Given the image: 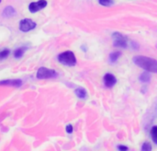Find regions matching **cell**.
Segmentation results:
<instances>
[{
    "instance_id": "obj_9",
    "label": "cell",
    "mask_w": 157,
    "mask_h": 151,
    "mask_svg": "<svg viewBox=\"0 0 157 151\" xmlns=\"http://www.w3.org/2000/svg\"><path fill=\"white\" fill-rule=\"evenodd\" d=\"M16 14V10L14 7L12 6H6L4 10H3V16L4 17H6V18H9V17H13L14 15Z\"/></svg>"
},
{
    "instance_id": "obj_1",
    "label": "cell",
    "mask_w": 157,
    "mask_h": 151,
    "mask_svg": "<svg viewBox=\"0 0 157 151\" xmlns=\"http://www.w3.org/2000/svg\"><path fill=\"white\" fill-rule=\"evenodd\" d=\"M133 62L138 66L142 67L143 69H145L147 72L157 73V60L155 59L143 55H137L133 57Z\"/></svg>"
},
{
    "instance_id": "obj_3",
    "label": "cell",
    "mask_w": 157,
    "mask_h": 151,
    "mask_svg": "<svg viewBox=\"0 0 157 151\" xmlns=\"http://www.w3.org/2000/svg\"><path fill=\"white\" fill-rule=\"evenodd\" d=\"M58 76L57 72L53 69H49L46 67H40L37 72V77L39 79H48L53 78Z\"/></svg>"
},
{
    "instance_id": "obj_18",
    "label": "cell",
    "mask_w": 157,
    "mask_h": 151,
    "mask_svg": "<svg viewBox=\"0 0 157 151\" xmlns=\"http://www.w3.org/2000/svg\"><path fill=\"white\" fill-rule=\"evenodd\" d=\"M118 149H119V151H128L129 150V149H128L126 146H122V145H121V146H118Z\"/></svg>"
},
{
    "instance_id": "obj_17",
    "label": "cell",
    "mask_w": 157,
    "mask_h": 151,
    "mask_svg": "<svg viewBox=\"0 0 157 151\" xmlns=\"http://www.w3.org/2000/svg\"><path fill=\"white\" fill-rule=\"evenodd\" d=\"M9 50H3V51H1L0 52V60H2V59H5L6 57H7L8 56V54H9Z\"/></svg>"
},
{
    "instance_id": "obj_19",
    "label": "cell",
    "mask_w": 157,
    "mask_h": 151,
    "mask_svg": "<svg viewBox=\"0 0 157 151\" xmlns=\"http://www.w3.org/2000/svg\"><path fill=\"white\" fill-rule=\"evenodd\" d=\"M66 132H67L68 134H72V133H73V126H72L71 125H69L66 126Z\"/></svg>"
},
{
    "instance_id": "obj_16",
    "label": "cell",
    "mask_w": 157,
    "mask_h": 151,
    "mask_svg": "<svg viewBox=\"0 0 157 151\" xmlns=\"http://www.w3.org/2000/svg\"><path fill=\"white\" fill-rule=\"evenodd\" d=\"M142 151H152V146L149 142H144L142 146Z\"/></svg>"
},
{
    "instance_id": "obj_7",
    "label": "cell",
    "mask_w": 157,
    "mask_h": 151,
    "mask_svg": "<svg viewBox=\"0 0 157 151\" xmlns=\"http://www.w3.org/2000/svg\"><path fill=\"white\" fill-rule=\"evenodd\" d=\"M104 84L107 88H112L116 83H117V78L114 75L108 73L104 76Z\"/></svg>"
},
{
    "instance_id": "obj_20",
    "label": "cell",
    "mask_w": 157,
    "mask_h": 151,
    "mask_svg": "<svg viewBox=\"0 0 157 151\" xmlns=\"http://www.w3.org/2000/svg\"><path fill=\"white\" fill-rule=\"evenodd\" d=\"M0 2H1V0H0Z\"/></svg>"
},
{
    "instance_id": "obj_6",
    "label": "cell",
    "mask_w": 157,
    "mask_h": 151,
    "mask_svg": "<svg viewBox=\"0 0 157 151\" xmlns=\"http://www.w3.org/2000/svg\"><path fill=\"white\" fill-rule=\"evenodd\" d=\"M47 6V1L46 0H40L38 2H32L29 6V9L31 13H35L42 8H44Z\"/></svg>"
},
{
    "instance_id": "obj_12",
    "label": "cell",
    "mask_w": 157,
    "mask_h": 151,
    "mask_svg": "<svg viewBox=\"0 0 157 151\" xmlns=\"http://www.w3.org/2000/svg\"><path fill=\"white\" fill-rule=\"evenodd\" d=\"M26 50H27V48H26V47H20V48H17V49L14 52V56H15L16 58H20V57L24 54V53L26 52Z\"/></svg>"
},
{
    "instance_id": "obj_15",
    "label": "cell",
    "mask_w": 157,
    "mask_h": 151,
    "mask_svg": "<svg viewBox=\"0 0 157 151\" xmlns=\"http://www.w3.org/2000/svg\"><path fill=\"white\" fill-rule=\"evenodd\" d=\"M99 4L104 6H109L111 5H113L114 1L113 0H98Z\"/></svg>"
},
{
    "instance_id": "obj_14",
    "label": "cell",
    "mask_w": 157,
    "mask_h": 151,
    "mask_svg": "<svg viewBox=\"0 0 157 151\" xmlns=\"http://www.w3.org/2000/svg\"><path fill=\"white\" fill-rule=\"evenodd\" d=\"M151 135H152V138L153 141L157 145V126H154L151 130Z\"/></svg>"
},
{
    "instance_id": "obj_11",
    "label": "cell",
    "mask_w": 157,
    "mask_h": 151,
    "mask_svg": "<svg viewBox=\"0 0 157 151\" xmlns=\"http://www.w3.org/2000/svg\"><path fill=\"white\" fill-rule=\"evenodd\" d=\"M151 80V76L148 72H144L140 76V81L143 83H149Z\"/></svg>"
},
{
    "instance_id": "obj_4",
    "label": "cell",
    "mask_w": 157,
    "mask_h": 151,
    "mask_svg": "<svg viewBox=\"0 0 157 151\" xmlns=\"http://www.w3.org/2000/svg\"><path fill=\"white\" fill-rule=\"evenodd\" d=\"M113 38V45L115 47L126 48L127 47V38L120 32H114L112 34Z\"/></svg>"
},
{
    "instance_id": "obj_13",
    "label": "cell",
    "mask_w": 157,
    "mask_h": 151,
    "mask_svg": "<svg viewBox=\"0 0 157 151\" xmlns=\"http://www.w3.org/2000/svg\"><path fill=\"white\" fill-rule=\"evenodd\" d=\"M121 56V53L120 52H114V53H111L109 54V61L111 63H115L117 62V60L119 59V57Z\"/></svg>"
},
{
    "instance_id": "obj_8",
    "label": "cell",
    "mask_w": 157,
    "mask_h": 151,
    "mask_svg": "<svg viewBox=\"0 0 157 151\" xmlns=\"http://www.w3.org/2000/svg\"><path fill=\"white\" fill-rule=\"evenodd\" d=\"M0 85L3 86H13V87H20L22 85V81L20 79H7L0 81Z\"/></svg>"
},
{
    "instance_id": "obj_2",
    "label": "cell",
    "mask_w": 157,
    "mask_h": 151,
    "mask_svg": "<svg viewBox=\"0 0 157 151\" xmlns=\"http://www.w3.org/2000/svg\"><path fill=\"white\" fill-rule=\"evenodd\" d=\"M58 60L61 64L68 66H73L76 64V58L75 54L71 51H66L58 55Z\"/></svg>"
},
{
    "instance_id": "obj_5",
    "label": "cell",
    "mask_w": 157,
    "mask_h": 151,
    "mask_svg": "<svg viewBox=\"0 0 157 151\" xmlns=\"http://www.w3.org/2000/svg\"><path fill=\"white\" fill-rule=\"evenodd\" d=\"M35 28H36V23L29 18H24L19 22V29L23 32L29 31Z\"/></svg>"
},
{
    "instance_id": "obj_10",
    "label": "cell",
    "mask_w": 157,
    "mask_h": 151,
    "mask_svg": "<svg viewBox=\"0 0 157 151\" xmlns=\"http://www.w3.org/2000/svg\"><path fill=\"white\" fill-rule=\"evenodd\" d=\"M75 95L81 99V100H86V97H87V93L86 91V89H82V88H79V89H75Z\"/></svg>"
}]
</instances>
